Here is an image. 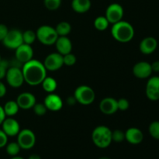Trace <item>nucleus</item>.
Here are the masks:
<instances>
[{
	"label": "nucleus",
	"mask_w": 159,
	"mask_h": 159,
	"mask_svg": "<svg viewBox=\"0 0 159 159\" xmlns=\"http://www.w3.org/2000/svg\"><path fill=\"white\" fill-rule=\"evenodd\" d=\"M21 69L24 82L32 86L40 85L47 76V69L43 64L36 59L23 64Z\"/></svg>",
	"instance_id": "1"
},
{
	"label": "nucleus",
	"mask_w": 159,
	"mask_h": 159,
	"mask_svg": "<svg viewBox=\"0 0 159 159\" xmlns=\"http://www.w3.org/2000/svg\"><path fill=\"white\" fill-rule=\"evenodd\" d=\"M112 25L111 34L116 41L128 43L134 37V29L129 22L121 20Z\"/></svg>",
	"instance_id": "2"
},
{
	"label": "nucleus",
	"mask_w": 159,
	"mask_h": 159,
	"mask_svg": "<svg viewBox=\"0 0 159 159\" xmlns=\"http://www.w3.org/2000/svg\"><path fill=\"white\" fill-rule=\"evenodd\" d=\"M92 141L99 148H107L113 142L112 130L107 126H98L92 132Z\"/></svg>",
	"instance_id": "3"
},
{
	"label": "nucleus",
	"mask_w": 159,
	"mask_h": 159,
	"mask_svg": "<svg viewBox=\"0 0 159 159\" xmlns=\"http://www.w3.org/2000/svg\"><path fill=\"white\" fill-rule=\"evenodd\" d=\"M37 39L43 45L51 46L54 45L57 40L58 35L55 28L48 25H43L40 26L36 31Z\"/></svg>",
	"instance_id": "4"
},
{
	"label": "nucleus",
	"mask_w": 159,
	"mask_h": 159,
	"mask_svg": "<svg viewBox=\"0 0 159 159\" xmlns=\"http://www.w3.org/2000/svg\"><path fill=\"white\" fill-rule=\"evenodd\" d=\"M73 96L77 102L83 106H89L94 102L96 99V93L94 90L89 85H82L78 86L75 90Z\"/></svg>",
	"instance_id": "5"
},
{
	"label": "nucleus",
	"mask_w": 159,
	"mask_h": 159,
	"mask_svg": "<svg viewBox=\"0 0 159 159\" xmlns=\"http://www.w3.org/2000/svg\"><path fill=\"white\" fill-rule=\"evenodd\" d=\"M6 79L8 85L12 88H20L24 82L22 69L18 66H9L6 75Z\"/></svg>",
	"instance_id": "6"
},
{
	"label": "nucleus",
	"mask_w": 159,
	"mask_h": 159,
	"mask_svg": "<svg viewBox=\"0 0 159 159\" xmlns=\"http://www.w3.org/2000/svg\"><path fill=\"white\" fill-rule=\"evenodd\" d=\"M17 143L21 149L30 150L36 144V135L31 130L27 128L20 130L17 134Z\"/></svg>",
	"instance_id": "7"
},
{
	"label": "nucleus",
	"mask_w": 159,
	"mask_h": 159,
	"mask_svg": "<svg viewBox=\"0 0 159 159\" xmlns=\"http://www.w3.org/2000/svg\"><path fill=\"white\" fill-rule=\"evenodd\" d=\"M2 42L8 49L15 51L19 46L23 43V33L17 29L9 30L7 35Z\"/></svg>",
	"instance_id": "8"
},
{
	"label": "nucleus",
	"mask_w": 159,
	"mask_h": 159,
	"mask_svg": "<svg viewBox=\"0 0 159 159\" xmlns=\"http://www.w3.org/2000/svg\"><path fill=\"white\" fill-rule=\"evenodd\" d=\"M124 15V8L119 3H112L107 7L105 16L110 24H114L122 20Z\"/></svg>",
	"instance_id": "9"
},
{
	"label": "nucleus",
	"mask_w": 159,
	"mask_h": 159,
	"mask_svg": "<svg viewBox=\"0 0 159 159\" xmlns=\"http://www.w3.org/2000/svg\"><path fill=\"white\" fill-rule=\"evenodd\" d=\"M47 71H57L64 65L63 55L59 53H51L45 57L43 62Z\"/></svg>",
	"instance_id": "10"
},
{
	"label": "nucleus",
	"mask_w": 159,
	"mask_h": 159,
	"mask_svg": "<svg viewBox=\"0 0 159 159\" xmlns=\"http://www.w3.org/2000/svg\"><path fill=\"white\" fill-rule=\"evenodd\" d=\"M145 94L149 100H159V76L148 78L146 84Z\"/></svg>",
	"instance_id": "11"
},
{
	"label": "nucleus",
	"mask_w": 159,
	"mask_h": 159,
	"mask_svg": "<svg viewBox=\"0 0 159 159\" xmlns=\"http://www.w3.org/2000/svg\"><path fill=\"white\" fill-rule=\"evenodd\" d=\"M16 59L22 65L30 61L33 59L34 56V50L31 45L26 43H22L15 50Z\"/></svg>",
	"instance_id": "12"
},
{
	"label": "nucleus",
	"mask_w": 159,
	"mask_h": 159,
	"mask_svg": "<svg viewBox=\"0 0 159 159\" xmlns=\"http://www.w3.org/2000/svg\"><path fill=\"white\" fill-rule=\"evenodd\" d=\"M133 74L136 78L140 79H148L152 74V65L147 61H139L133 67Z\"/></svg>",
	"instance_id": "13"
},
{
	"label": "nucleus",
	"mask_w": 159,
	"mask_h": 159,
	"mask_svg": "<svg viewBox=\"0 0 159 159\" xmlns=\"http://www.w3.org/2000/svg\"><path fill=\"white\" fill-rule=\"evenodd\" d=\"M2 125V130L6 133L8 137L17 136L20 131V125L18 121L12 116H8L3 120Z\"/></svg>",
	"instance_id": "14"
},
{
	"label": "nucleus",
	"mask_w": 159,
	"mask_h": 159,
	"mask_svg": "<svg viewBox=\"0 0 159 159\" xmlns=\"http://www.w3.org/2000/svg\"><path fill=\"white\" fill-rule=\"evenodd\" d=\"M43 103L46 106L48 110L52 112H57L63 107V100L58 95L55 93H48L45 97Z\"/></svg>",
	"instance_id": "15"
},
{
	"label": "nucleus",
	"mask_w": 159,
	"mask_h": 159,
	"mask_svg": "<svg viewBox=\"0 0 159 159\" xmlns=\"http://www.w3.org/2000/svg\"><path fill=\"white\" fill-rule=\"evenodd\" d=\"M99 110L103 114H114L118 111L117 100L113 97L104 98L99 102Z\"/></svg>",
	"instance_id": "16"
},
{
	"label": "nucleus",
	"mask_w": 159,
	"mask_h": 159,
	"mask_svg": "<svg viewBox=\"0 0 159 159\" xmlns=\"http://www.w3.org/2000/svg\"><path fill=\"white\" fill-rule=\"evenodd\" d=\"M16 101L20 109H23V110L32 109L34 104L37 102L35 96L32 93H27V92L20 93L17 96V99Z\"/></svg>",
	"instance_id": "17"
},
{
	"label": "nucleus",
	"mask_w": 159,
	"mask_h": 159,
	"mask_svg": "<svg viewBox=\"0 0 159 159\" xmlns=\"http://www.w3.org/2000/svg\"><path fill=\"white\" fill-rule=\"evenodd\" d=\"M158 48V40L153 37H147L143 39L139 44L140 51L143 54L148 55L156 51Z\"/></svg>",
	"instance_id": "18"
},
{
	"label": "nucleus",
	"mask_w": 159,
	"mask_h": 159,
	"mask_svg": "<svg viewBox=\"0 0 159 159\" xmlns=\"http://www.w3.org/2000/svg\"><path fill=\"white\" fill-rule=\"evenodd\" d=\"M144 139V134L137 127H130L125 131V140L131 144H141Z\"/></svg>",
	"instance_id": "19"
},
{
	"label": "nucleus",
	"mask_w": 159,
	"mask_h": 159,
	"mask_svg": "<svg viewBox=\"0 0 159 159\" xmlns=\"http://www.w3.org/2000/svg\"><path fill=\"white\" fill-rule=\"evenodd\" d=\"M57 49V53L61 55H65L69 54L72 51V43L68 37H58L55 43H54Z\"/></svg>",
	"instance_id": "20"
},
{
	"label": "nucleus",
	"mask_w": 159,
	"mask_h": 159,
	"mask_svg": "<svg viewBox=\"0 0 159 159\" xmlns=\"http://www.w3.org/2000/svg\"><path fill=\"white\" fill-rule=\"evenodd\" d=\"M92 3L90 0H72L71 8L77 13H85L90 9Z\"/></svg>",
	"instance_id": "21"
},
{
	"label": "nucleus",
	"mask_w": 159,
	"mask_h": 159,
	"mask_svg": "<svg viewBox=\"0 0 159 159\" xmlns=\"http://www.w3.org/2000/svg\"><path fill=\"white\" fill-rule=\"evenodd\" d=\"M40 85H42L43 89L48 93H54L57 87V81L51 76H46Z\"/></svg>",
	"instance_id": "22"
},
{
	"label": "nucleus",
	"mask_w": 159,
	"mask_h": 159,
	"mask_svg": "<svg viewBox=\"0 0 159 159\" xmlns=\"http://www.w3.org/2000/svg\"><path fill=\"white\" fill-rule=\"evenodd\" d=\"M3 110H4L5 114L6 116H13L18 113L20 107H19L16 101L9 100L5 103Z\"/></svg>",
	"instance_id": "23"
},
{
	"label": "nucleus",
	"mask_w": 159,
	"mask_h": 159,
	"mask_svg": "<svg viewBox=\"0 0 159 159\" xmlns=\"http://www.w3.org/2000/svg\"><path fill=\"white\" fill-rule=\"evenodd\" d=\"M58 37H66L70 34L71 30V26L68 22L61 21L57 24L55 27Z\"/></svg>",
	"instance_id": "24"
},
{
	"label": "nucleus",
	"mask_w": 159,
	"mask_h": 159,
	"mask_svg": "<svg viewBox=\"0 0 159 159\" xmlns=\"http://www.w3.org/2000/svg\"><path fill=\"white\" fill-rule=\"evenodd\" d=\"M110 23H109L108 20L105 16H97L94 20V26L97 30L99 31H104L109 27V25Z\"/></svg>",
	"instance_id": "25"
},
{
	"label": "nucleus",
	"mask_w": 159,
	"mask_h": 159,
	"mask_svg": "<svg viewBox=\"0 0 159 159\" xmlns=\"http://www.w3.org/2000/svg\"><path fill=\"white\" fill-rule=\"evenodd\" d=\"M37 40L36 32L32 30H26L23 33V41L26 44L32 45Z\"/></svg>",
	"instance_id": "26"
},
{
	"label": "nucleus",
	"mask_w": 159,
	"mask_h": 159,
	"mask_svg": "<svg viewBox=\"0 0 159 159\" xmlns=\"http://www.w3.org/2000/svg\"><path fill=\"white\" fill-rule=\"evenodd\" d=\"M21 148L17 142H10L6 145V153L11 157H14L18 155L20 153Z\"/></svg>",
	"instance_id": "27"
},
{
	"label": "nucleus",
	"mask_w": 159,
	"mask_h": 159,
	"mask_svg": "<svg viewBox=\"0 0 159 159\" xmlns=\"http://www.w3.org/2000/svg\"><path fill=\"white\" fill-rule=\"evenodd\" d=\"M148 131L151 136L155 140H159V121L155 120L150 124Z\"/></svg>",
	"instance_id": "28"
},
{
	"label": "nucleus",
	"mask_w": 159,
	"mask_h": 159,
	"mask_svg": "<svg viewBox=\"0 0 159 159\" xmlns=\"http://www.w3.org/2000/svg\"><path fill=\"white\" fill-rule=\"evenodd\" d=\"M32 109L34 110V113L40 116L46 114L47 111H48V109H47L46 106L44 105L43 102H36Z\"/></svg>",
	"instance_id": "29"
},
{
	"label": "nucleus",
	"mask_w": 159,
	"mask_h": 159,
	"mask_svg": "<svg viewBox=\"0 0 159 159\" xmlns=\"http://www.w3.org/2000/svg\"><path fill=\"white\" fill-rule=\"evenodd\" d=\"M44 6L48 10L54 11L58 9L61 4V0H44Z\"/></svg>",
	"instance_id": "30"
},
{
	"label": "nucleus",
	"mask_w": 159,
	"mask_h": 159,
	"mask_svg": "<svg viewBox=\"0 0 159 159\" xmlns=\"http://www.w3.org/2000/svg\"><path fill=\"white\" fill-rule=\"evenodd\" d=\"M125 140V132L120 130H115L112 131V141L116 143H120Z\"/></svg>",
	"instance_id": "31"
},
{
	"label": "nucleus",
	"mask_w": 159,
	"mask_h": 159,
	"mask_svg": "<svg viewBox=\"0 0 159 159\" xmlns=\"http://www.w3.org/2000/svg\"><path fill=\"white\" fill-rule=\"evenodd\" d=\"M76 61L77 59H76L75 55L71 52L63 55L64 65H67V66H73L76 63Z\"/></svg>",
	"instance_id": "32"
},
{
	"label": "nucleus",
	"mask_w": 159,
	"mask_h": 159,
	"mask_svg": "<svg viewBox=\"0 0 159 159\" xmlns=\"http://www.w3.org/2000/svg\"><path fill=\"white\" fill-rule=\"evenodd\" d=\"M9 68V61L7 60H5V59H2L0 61V80H2V79L6 77V72H7V70Z\"/></svg>",
	"instance_id": "33"
},
{
	"label": "nucleus",
	"mask_w": 159,
	"mask_h": 159,
	"mask_svg": "<svg viewBox=\"0 0 159 159\" xmlns=\"http://www.w3.org/2000/svg\"><path fill=\"white\" fill-rule=\"evenodd\" d=\"M130 107V102L125 98H121L117 100V108L118 110L120 111H126Z\"/></svg>",
	"instance_id": "34"
},
{
	"label": "nucleus",
	"mask_w": 159,
	"mask_h": 159,
	"mask_svg": "<svg viewBox=\"0 0 159 159\" xmlns=\"http://www.w3.org/2000/svg\"><path fill=\"white\" fill-rule=\"evenodd\" d=\"M8 138L9 137L6 134L4 131L2 129H0V148L6 147L8 144Z\"/></svg>",
	"instance_id": "35"
},
{
	"label": "nucleus",
	"mask_w": 159,
	"mask_h": 159,
	"mask_svg": "<svg viewBox=\"0 0 159 159\" xmlns=\"http://www.w3.org/2000/svg\"><path fill=\"white\" fill-rule=\"evenodd\" d=\"M9 32V29L5 24L0 23V41H2Z\"/></svg>",
	"instance_id": "36"
},
{
	"label": "nucleus",
	"mask_w": 159,
	"mask_h": 159,
	"mask_svg": "<svg viewBox=\"0 0 159 159\" xmlns=\"http://www.w3.org/2000/svg\"><path fill=\"white\" fill-rule=\"evenodd\" d=\"M6 94V86L5 84L0 80V98H2Z\"/></svg>",
	"instance_id": "37"
},
{
	"label": "nucleus",
	"mask_w": 159,
	"mask_h": 159,
	"mask_svg": "<svg viewBox=\"0 0 159 159\" xmlns=\"http://www.w3.org/2000/svg\"><path fill=\"white\" fill-rule=\"evenodd\" d=\"M151 65L153 72H159V61H155Z\"/></svg>",
	"instance_id": "38"
},
{
	"label": "nucleus",
	"mask_w": 159,
	"mask_h": 159,
	"mask_svg": "<svg viewBox=\"0 0 159 159\" xmlns=\"http://www.w3.org/2000/svg\"><path fill=\"white\" fill-rule=\"evenodd\" d=\"M6 114H5L4 110H3V107L0 106V125L2 124L3 120L6 119Z\"/></svg>",
	"instance_id": "39"
},
{
	"label": "nucleus",
	"mask_w": 159,
	"mask_h": 159,
	"mask_svg": "<svg viewBox=\"0 0 159 159\" xmlns=\"http://www.w3.org/2000/svg\"><path fill=\"white\" fill-rule=\"evenodd\" d=\"M67 102H68V105L70 106H72V105H75V104L77 102V101H76L75 98L74 96H69V97L68 98V100H67Z\"/></svg>",
	"instance_id": "40"
},
{
	"label": "nucleus",
	"mask_w": 159,
	"mask_h": 159,
	"mask_svg": "<svg viewBox=\"0 0 159 159\" xmlns=\"http://www.w3.org/2000/svg\"><path fill=\"white\" fill-rule=\"evenodd\" d=\"M27 159H41L40 156L39 155H37V154H33V155H30L29 158Z\"/></svg>",
	"instance_id": "41"
},
{
	"label": "nucleus",
	"mask_w": 159,
	"mask_h": 159,
	"mask_svg": "<svg viewBox=\"0 0 159 159\" xmlns=\"http://www.w3.org/2000/svg\"><path fill=\"white\" fill-rule=\"evenodd\" d=\"M10 159H24V158H22V157H20V156H18V155H16V156L12 157Z\"/></svg>",
	"instance_id": "42"
},
{
	"label": "nucleus",
	"mask_w": 159,
	"mask_h": 159,
	"mask_svg": "<svg viewBox=\"0 0 159 159\" xmlns=\"http://www.w3.org/2000/svg\"><path fill=\"white\" fill-rule=\"evenodd\" d=\"M99 159H111V158H108V157H101V158H99Z\"/></svg>",
	"instance_id": "43"
},
{
	"label": "nucleus",
	"mask_w": 159,
	"mask_h": 159,
	"mask_svg": "<svg viewBox=\"0 0 159 159\" xmlns=\"http://www.w3.org/2000/svg\"><path fill=\"white\" fill-rule=\"evenodd\" d=\"M2 60V57H1V55H0V61Z\"/></svg>",
	"instance_id": "44"
}]
</instances>
